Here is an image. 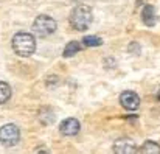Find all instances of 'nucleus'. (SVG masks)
Instances as JSON below:
<instances>
[{
    "instance_id": "nucleus-1",
    "label": "nucleus",
    "mask_w": 160,
    "mask_h": 154,
    "mask_svg": "<svg viewBox=\"0 0 160 154\" xmlns=\"http://www.w3.org/2000/svg\"><path fill=\"white\" fill-rule=\"evenodd\" d=\"M92 9L87 5H76L70 13V25L76 31H86L92 23Z\"/></svg>"
},
{
    "instance_id": "nucleus-2",
    "label": "nucleus",
    "mask_w": 160,
    "mask_h": 154,
    "mask_svg": "<svg viewBox=\"0 0 160 154\" xmlns=\"http://www.w3.org/2000/svg\"><path fill=\"white\" fill-rule=\"evenodd\" d=\"M12 50L16 51V54L19 56H31L34 50H36V39L31 33H25V31H20V33H16L14 38H12Z\"/></svg>"
},
{
    "instance_id": "nucleus-3",
    "label": "nucleus",
    "mask_w": 160,
    "mask_h": 154,
    "mask_svg": "<svg viewBox=\"0 0 160 154\" xmlns=\"http://www.w3.org/2000/svg\"><path fill=\"white\" fill-rule=\"evenodd\" d=\"M33 31L39 38H48L50 34H53L56 31V22L53 17H50L47 14H41L33 22Z\"/></svg>"
},
{
    "instance_id": "nucleus-4",
    "label": "nucleus",
    "mask_w": 160,
    "mask_h": 154,
    "mask_svg": "<svg viewBox=\"0 0 160 154\" xmlns=\"http://www.w3.org/2000/svg\"><path fill=\"white\" fill-rule=\"evenodd\" d=\"M19 140H20V129L16 125L8 123L0 128V143L3 146H14L16 143H19Z\"/></svg>"
},
{
    "instance_id": "nucleus-5",
    "label": "nucleus",
    "mask_w": 160,
    "mask_h": 154,
    "mask_svg": "<svg viewBox=\"0 0 160 154\" xmlns=\"http://www.w3.org/2000/svg\"><path fill=\"white\" fill-rule=\"evenodd\" d=\"M113 154H137V145L128 137L118 139L113 143Z\"/></svg>"
},
{
    "instance_id": "nucleus-6",
    "label": "nucleus",
    "mask_w": 160,
    "mask_h": 154,
    "mask_svg": "<svg viewBox=\"0 0 160 154\" xmlns=\"http://www.w3.org/2000/svg\"><path fill=\"white\" fill-rule=\"evenodd\" d=\"M120 103H121V106H123L124 109H128V110H135V109H138V106H140V97H138L135 92H132V90H126V92H123V94L120 95Z\"/></svg>"
},
{
    "instance_id": "nucleus-7",
    "label": "nucleus",
    "mask_w": 160,
    "mask_h": 154,
    "mask_svg": "<svg viewBox=\"0 0 160 154\" xmlns=\"http://www.w3.org/2000/svg\"><path fill=\"white\" fill-rule=\"evenodd\" d=\"M79 129H81L79 121H78L76 118H72V117L62 120L61 125H59V131H61V134H62V136H68V137L76 136V134L79 132Z\"/></svg>"
},
{
    "instance_id": "nucleus-8",
    "label": "nucleus",
    "mask_w": 160,
    "mask_h": 154,
    "mask_svg": "<svg viewBox=\"0 0 160 154\" xmlns=\"http://www.w3.org/2000/svg\"><path fill=\"white\" fill-rule=\"evenodd\" d=\"M142 20H143V23H145L146 27L156 25L157 17H156V8H154L152 5H146V6L143 8V11H142Z\"/></svg>"
},
{
    "instance_id": "nucleus-9",
    "label": "nucleus",
    "mask_w": 160,
    "mask_h": 154,
    "mask_svg": "<svg viewBox=\"0 0 160 154\" xmlns=\"http://www.w3.org/2000/svg\"><path fill=\"white\" fill-rule=\"evenodd\" d=\"M142 154H160V145L157 142L146 140L142 145Z\"/></svg>"
},
{
    "instance_id": "nucleus-10",
    "label": "nucleus",
    "mask_w": 160,
    "mask_h": 154,
    "mask_svg": "<svg viewBox=\"0 0 160 154\" xmlns=\"http://www.w3.org/2000/svg\"><path fill=\"white\" fill-rule=\"evenodd\" d=\"M81 50V44L78 41H72L65 45L64 49V58H72L75 54H78V51Z\"/></svg>"
},
{
    "instance_id": "nucleus-11",
    "label": "nucleus",
    "mask_w": 160,
    "mask_h": 154,
    "mask_svg": "<svg viewBox=\"0 0 160 154\" xmlns=\"http://www.w3.org/2000/svg\"><path fill=\"white\" fill-rule=\"evenodd\" d=\"M9 97H11V87L6 83L0 81V104L6 103L9 100Z\"/></svg>"
},
{
    "instance_id": "nucleus-12",
    "label": "nucleus",
    "mask_w": 160,
    "mask_h": 154,
    "mask_svg": "<svg viewBox=\"0 0 160 154\" xmlns=\"http://www.w3.org/2000/svg\"><path fill=\"white\" fill-rule=\"evenodd\" d=\"M82 42H84L86 47H100L103 44V39L98 38V36H86L82 39Z\"/></svg>"
},
{
    "instance_id": "nucleus-13",
    "label": "nucleus",
    "mask_w": 160,
    "mask_h": 154,
    "mask_svg": "<svg viewBox=\"0 0 160 154\" xmlns=\"http://www.w3.org/2000/svg\"><path fill=\"white\" fill-rule=\"evenodd\" d=\"M34 154H50V151H48L45 146H38L36 151H34Z\"/></svg>"
},
{
    "instance_id": "nucleus-14",
    "label": "nucleus",
    "mask_w": 160,
    "mask_h": 154,
    "mask_svg": "<svg viewBox=\"0 0 160 154\" xmlns=\"http://www.w3.org/2000/svg\"><path fill=\"white\" fill-rule=\"evenodd\" d=\"M129 51H134V53H138V51H140V47H138L137 44H132V45L129 47Z\"/></svg>"
},
{
    "instance_id": "nucleus-15",
    "label": "nucleus",
    "mask_w": 160,
    "mask_h": 154,
    "mask_svg": "<svg viewBox=\"0 0 160 154\" xmlns=\"http://www.w3.org/2000/svg\"><path fill=\"white\" fill-rule=\"evenodd\" d=\"M156 98H157V100L160 101V87L157 89V92H156Z\"/></svg>"
},
{
    "instance_id": "nucleus-16",
    "label": "nucleus",
    "mask_w": 160,
    "mask_h": 154,
    "mask_svg": "<svg viewBox=\"0 0 160 154\" xmlns=\"http://www.w3.org/2000/svg\"><path fill=\"white\" fill-rule=\"evenodd\" d=\"M73 2H79V0H73Z\"/></svg>"
}]
</instances>
